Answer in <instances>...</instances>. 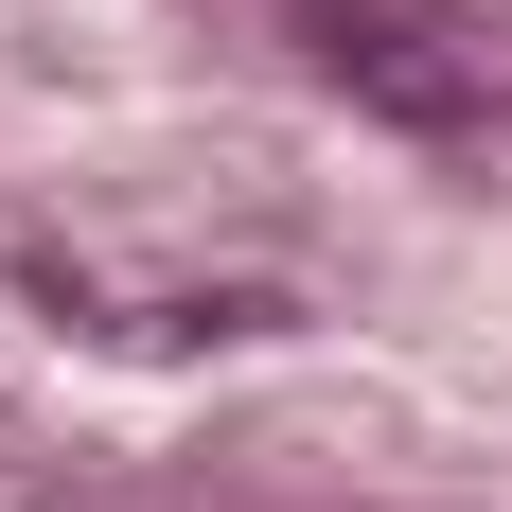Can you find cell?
Wrapping results in <instances>:
<instances>
[{
    "label": "cell",
    "mask_w": 512,
    "mask_h": 512,
    "mask_svg": "<svg viewBox=\"0 0 512 512\" xmlns=\"http://www.w3.org/2000/svg\"><path fill=\"white\" fill-rule=\"evenodd\" d=\"M265 18H283V53H301L318 89H354L407 142H477L495 124V36H477L460 0H265Z\"/></svg>",
    "instance_id": "6da1fadb"
}]
</instances>
